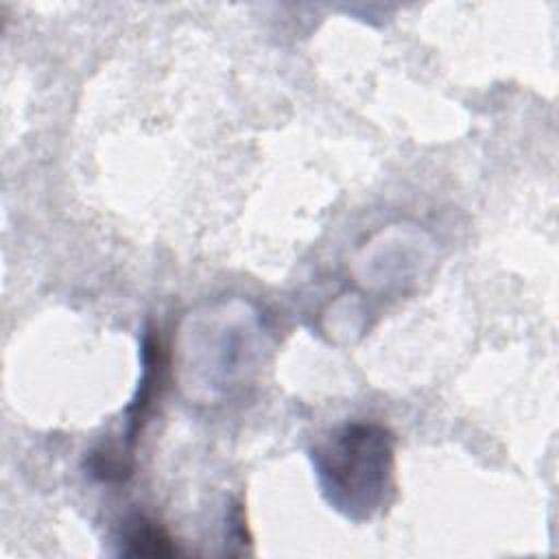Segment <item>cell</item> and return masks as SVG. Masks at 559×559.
<instances>
[{
  "label": "cell",
  "mask_w": 559,
  "mask_h": 559,
  "mask_svg": "<svg viewBox=\"0 0 559 559\" xmlns=\"http://www.w3.org/2000/svg\"><path fill=\"white\" fill-rule=\"evenodd\" d=\"M122 555H140V557H173L179 548L173 544L170 535L146 518H135L129 522L122 535Z\"/></svg>",
  "instance_id": "7a4b0ae2"
},
{
  "label": "cell",
  "mask_w": 559,
  "mask_h": 559,
  "mask_svg": "<svg viewBox=\"0 0 559 559\" xmlns=\"http://www.w3.org/2000/svg\"><path fill=\"white\" fill-rule=\"evenodd\" d=\"M314 465L330 504L347 518H369L391 487V435L371 424L345 426L314 452Z\"/></svg>",
  "instance_id": "6da1fadb"
}]
</instances>
